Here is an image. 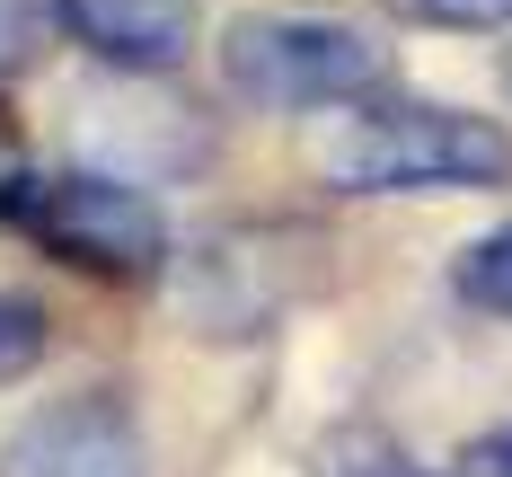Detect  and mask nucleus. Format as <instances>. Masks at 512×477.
Segmentation results:
<instances>
[{
  "instance_id": "nucleus-6",
  "label": "nucleus",
  "mask_w": 512,
  "mask_h": 477,
  "mask_svg": "<svg viewBox=\"0 0 512 477\" xmlns=\"http://www.w3.org/2000/svg\"><path fill=\"white\" fill-rule=\"evenodd\" d=\"M62 27L124 80H159L195 45V0H62Z\"/></svg>"
},
{
  "instance_id": "nucleus-8",
  "label": "nucleus",
  "mask_w": 512,
  "mask_h": 477,
  "mask_svg": "<svg viewBox=\"0 0 512 477\" xmlns=\"http://www.w3.org/2000/svg\"><path fill=\"white\" fill-rule=\"evenodd\" d=\"M318 477H433V469L415 460L398 433H380V424H336L318 442Z\"/></svg>"
},
{
  "instance_id": "nucleus-13",
  "label": "nucleus",
  "mask_w": 512,
  "mask_h": 477,
  "mask_svg": "<svg viewBox=\"0 0 512 477\" xmlns=\"http://www.w3.org/2000/svg\"><path fill=\"white\" fill-rule=\"evenodd\" d=\"M18 177H27V133L0 115V230H9V195H18Z\"/></svg>"
},
{
  "instance_id": "nucleus-3",
  "label": "nucleus",
  "mask_w": 512,
  "mask_h": 477,
  "mask_svg": "<svg viewBox=\"0 0 512 477\" xmlns=\"http://www.w3.org/2000/svg\"><path fill=\"white\" fill-rule=\"evenodd\" d=\"M318 283H327V239L309 221L256 212V221H221L195 239V257L177 265V310L212 345H248Z\"/></svg>"
},
{
  "instance_id": "nucleus-7",
  "label": "nucleus",
  "mask_w": 512,
  "mask_h": 477,
  "mask_svg": "<svg viewBox=\"0 0 512 477\" xmlns=\"http://www.w3.org/2000/svg\"><path fill=\"white\" fill-rule=\"evenodd\" d=\"M451 292L477 318H504L512 327V221H495L486 239H468L460 257H451Z\"/></svg>"
},
{
  "instance_id": "nucleus-2",
  "label": "nucleus",
  "mask_w": 512,
  "mask_h": 477,
  "mask_svg": "<svg viewBox=\"0 0 512 477\" xmlns=\"http://www.w3.org/2000/svg\"><path fill=\"white\" fill-rule=\"evenodd\" d=\"M9 230H27L53 265L89 283H151L168 274V212L115 168H27L9 195Z\"/></svg>"
},
{
  "instance_id": "nucleus-5",
  "label": "nucleus",
  "mask_w": 512,
  "mask_h": 477,
  "mask_svg": "<svg viewBox=\"0 0 512 477\" xmlns=\"http://www.w3.org/2000/svg\"><path fill=\"white\" fill-rule=\"evenodd\" d=\"M0 477H151V442L124 389H62L0 442Z\"/></svg>"
},
{
  "instance_id": "nucleus-12",
  "label": "nucleus",
  "mask_w": 512,
  "mask_h": 477,
  "mask_svg": "<svg viewBox=\"0 0 512 477\" xmlns=\"http://www.w3.org/2000/svg\"><path fill=\"white\" fill-rule=\"evenodd\" d=\"M460 477H512V416L460 442Z\"/></svg>"
},
{
  "instance_id": "nucleus-10",
  "label": "nucleus",
  "mask_w": 512,
  "mask_h": 477,
  "mask_svg": "<svg viewBox=\"0 0 512 477\" xmlns=\"http://www.w3.org/2000/svg\"><path fill=\"white\" fill-rule=\"evenodd\" d=\"M53 36H62V0H0V89L36 71Z\"/></svg>"
},
{
  "instance_id": "nucleus-4",
  "label": "nucleus",
  "mask_w": 512,
  "mask_h": 477,
  "mask_svg": "<svg viewBox=\"0 0 512 477\" xmlns=\"http://www.w3.org/2000/svg\"><path fill=\"white\" fill-rule=\"evenodd\" d=\"M221 89L256 115H309V106H362L389 89V53L345 18H292L248 9L221 27Z\"/></svg>"
},
{
  "instance_id": "nucleus-9",
  "label": "nucleus",
  "mask_w": 512,
  "mask_h": 477,
  "mask_svg": "<svg viewBox=\"0 0 512 477\" xmlns=\"http://www.w3.org/2000/svg\"><path fill=\"white\" fill-rule=\"evenodd\" d=\"M45 354H53V310L36 292H0V389L27 380Z\"/></svg>"
},
{
  "instance_id": "nucleus-14",
  "label": "nucleus",
  "mask_w": 512,
  "mask_h": 477,
  "mask_svg": "<svg viewBox=\"0 0 512 477\" xmlns=\"http://www.w3.org/2000/svg\"><path fill=\"white\" fill-rule=\"evenodd\" d=\"M504 89H512V45H504Z\"/></svg>"
},
{
  "instance_id": "nucleus-1",
  "label": "nucleus",
  "mask_w": 512,
  "mask_h": 477,
  "mask_svg": "<svg viewBox=\"0 0 512 477\" xmlns=\"http://www.w3.org/2000/svg\"><path fill=\"white\" fill-rule=\"evenodd\" d=\"M318 177L336 195H495L512 186V133L477 106L380 89L327 124Z\"/></svg>"
},
{
  "instance_id": "nucleus-11",
  "label": "nucleus",
  "mask_w": 512,
  "mask_h": 477,
  "mask_svg": "<svg viewBox=\"0 0 512 477\" xmlns=\"http://www.w3.org/2000/svg\"><path fill=\"white\" fill-rule=\"evenodd\" d=\"M407 27H442V36H495L512 27V0H389Z\"/></svg>"
}]
</instances>
